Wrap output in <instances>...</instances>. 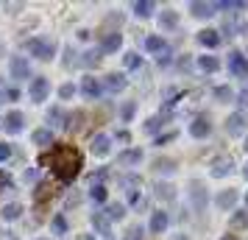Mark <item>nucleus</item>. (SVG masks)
Instances as JSON below:
<instances>
[{
  "label": "nucleus",
  "mask_w": 248,
  "mask_h": 240,
  "mask_svg": "<svg viewBox=\"0 0 248 240\" xmlns=\"http://www.w3.org/2000/svg\"><path fill=\"white\" fill-rule=\"evenodd\" d=\"M45 162L50 165V171L56 173V179H62V182H73L81 173V168H84L81 151L76 145H67V143L53 145V151H50V157Z\"/></svg>",
  "instance_id": "1"
},
{
  "label": "nucleus",
  "mask_w": 248,
  "mask_h": 240,
  "mask_svg": "<svg viewBox=\"0 0 248 240\" xmlns=\"http://www.w3.org/2000/svg\"><path fill=\"white\" fill-rule=\"evenodd\" d=\"M25 50L34 59H39V62H50V59L56 56V42L47 39V36H34V39L25 42Z\"/></svg>",
  "instance_id": "2"
},
{
  "label": "nucleus",
  "mask_w": 248,
  "mask_h": 240,
  "mask_svg": "<svg viewBox=\"0 0 248 240\" xmlns=\"http://www.w3.org/2000/svg\"><path fill=\"white\" fill-rule=\"evenodd\" d=\"M47 95H50V81L45 76L31 79V84H28V98L34 103H42V101H47Z\"/></svg>",
  "instance_id": "3"
},
{
  "label": "nucleus",
  "mask_w": 248,
  "mask_h": 240,
  "mask_svg": "<svg viewBox=\"0 0 248 240\" xmlns=\"http://www.w3.org/2000/svg\"><path fill=\"white\" fill-rule=\"evenodd\" d=\"M246 128H248V117L243 112H234V114L226 117V134L229 137H243Z\"/></svg>",
  "instance_id": "4"
},
{
  "label": "nucleus",
  "mask_w": 248,
  "mask_h": 240,
  "mask_svg": "<svg viewBox=\"0 0 248 240\" xmlns=\"http://www.w3.org/2000/svg\"><path fill=\"white\" fill-rule=\"evenodd\" d=\"M9 73H12L14 81H28L31 79V64L23 56H12L9 59Z\"/></svg>",
  "instance_id": "5"
},
{
  "label": "nucleus",
  "mask_w": 248,
  "mask_h": 240,
  "mask_svg": "<svg viewBox=\"0 0 248 240\" xmlns=\"http://www.w3.org/2000/svg\"><path fill=\"white\" fill-rule=\"evenodd\" d=\"M25 126V114L20 109H12V112H6L3 117V128H6V134H20Z\"/></svg>",
  "instance_id": "6"
},
{
  "label": "nucleus",
  "mask_w": 248,
  "mask_h": 240,
  "mask_svg": "<svg viewBox=\"0 0 248 240\" xmlns=\"http://www.w3.org/2000/svg\"><path fill=\"white\" fill-rule=\"evenodd\" d=\"M229 70L237 79H248V59L240 50H229Z\"/></svg>",
  "instance_id": "7"
},
{
  "label": "nucleus",
  "mask_w": 248,
  "mask_h": 240,
  "mask_svg": "<svg viewBox=\"0 0 248 240\" xmlns=\"http://www.w3.org/2000/svg\"><path fill=\"white\" fill-rule=\"evenodd\" d=\"M190 198H192V207H195L198 212H203L206 204H209V193H206V187H203L201 182H192L190 184Z\"/></svg>",
  "instance_id": "8"
},
{
  "label": "nucleus",
  "mask_w": 248,
  "mask_h": 240,
  "mask_svg": "<svg viewBox=\"0 0 248 240\" xmlns=\"http://www.w3.org/2000/svg\"><path fill=\"white\" fill-rule=\"evenodd\" d=\"M190 134L195 140H203V137H209V134H212V123H209V117H206V114H198V117L190 123Z\"/></svg>",
  "instance_id": "9"
},
{
  "label": "nucleus",
  "mask_w": 248,
  "mask_h": 240,
  "mask_svg": "<svg viewBox=\"0 0 248 240\" xmlns=\"http://www.w3.org/2000/svg\"><path fill=\"white\" fill-rule=\"evenodd\" d=\"M234 171V160L232 157H217V160H212V176L215 179H223V176H229V173Z\"/></svg>",
  "instance_id": "10"
},
{
  "label": "nucleus",
  "mask_w": 248,
  "mask_h": 240,
  "mask_svg": "<svg viewBox=\"0 0 248 240\" xmlns=\"http://www.w3.org/2000/svg\"><path fill=\"white\" fill-rule=\"evenodd\" d=\"M81 92H84V98H87V101H98V98L103 95V87H101V81H98V79L87 76L84 84H81Z\"/></svg>",
  "instance_id": "11"
},
{
  "label": "nucleus",
  "mask_w": 248,
  "mask_h": 240,
  "mask_svg": "<svg viewBox=\"0 0 248 240\" xmlns=\"http://www.w3.org/2000/svg\"><path fill=\"white\" fill-rule=\"evenodd\" d=\"M101 87H106L109 92H123L125 87H128V81H125V76L123 73H109L106 79H103V84Z\"/></svg>",
  "instance_id": "12"
},
{
  "label": "nucleus",
  "mask_w": 248,
  "mask_h": 240,
  "mask_svg": "<svg viewBox=\"0 0 248 240\" xmlns=\"http://www.w3.org/2000/svg\"><path fill=\"white\" fill-rule=\"evenodd\" d=\"M190 14L192 17H198V20H209L215 14V6L212 3H201V0H192L190 3Z\"/></svg>",
  "instance_id": "13"
},
{
  "label": "nucleus",
  "mask_w": 248,
  "mask_h": 240,
  "mask_svg": "<svg viewBox=\"0 0 248 240\" xmlns=\"http://www.w3.org/2000/svg\"><path fill=\"white\" fill-rule=\"evenodd\" d=\"M90 148H92V154H95V157H106V154H109V148H112V140L106 137V134H95V137H92V143H90Z\"/></svg>",
  "instance_id": "14"
},
{
  "label": "nucleus",
  "mask_w": 248,
  "mask_h": 240,
  "mask_svg": "<svg viewBox=\"0 0 248 240\" xmlns=\"http://www.w3.org/2000/svg\"><path fill=\"white\" fill-rule=\"evenodd\" d=\"M117 162H120V165H125V168L140 165V162H142V151H140V148H125V151H120V154H117Z\"/></svg>",
  "instance_id": "15"
},
{
  "label": "nucleus",
  "mask_w": 248,
  "mask_h": 240,
  "mask_svg": "<svg viewBox=\"0 0 248 240\" xmlns=\"http://www.w3.org/2000/svg\"><path fill=\"white\" fill-rule=\"evenodd\" d=\"M176 25H179V12L162 9V14H159V28H162V31H173Z\"/></svg>",
  "instance_id": "16"
},
{
  "label": "nucleus",
  "mask_w": 248,
  "mask_h": 240,
  "mask_svg": "<svg viewBox=\"0 0 248 240\" xmlns=\"http://www.w3.org/2000/svg\"><path fill=\"white\" fill-rule=\"evenodd\" d=\"M168 224H170V218H168L165 209H156V212L151 215V232H154V235H162V232L168 229Z\"/></svg>",
  "instance_id": "17"
},
{
  "label": "nucleus",
  "mask_w": 248,
  "mask_h": 240,
  "mask_svg": "<svg viewBox=\"0 0 248 240\" xmlns=\"http://www.w3.org/2000/svg\"><path fill=\"white\" fill-rule=\"evenodd\" d=\"M120 45H123V36L117 34V31H112V34L103 36V42H101V53H114V50H120Z\"/></svg>",
  "instance_id": "18"
},
{
  "label": "nucleus",
  "mask_w": 248,
  "mask_h": 240,
  "mask_svg": "<svg viewBox=\"0 0 248 240\" xmlns=\"http://www.w3.org/2000/svg\"><path fill=\"white\" fill-rule=\"evenodd\" d=\"M198 42H201L203 48H217V45H220V31L203 28V31H198Z\"/></svg>",
  "instance_id": "19"
},
{
  "label": "nucleus",
  "mask_w": 248,
  "mask_h": 240,
  "mask_svg": "<svg viewBox=\"0 0 248 240\" xmlns=\"http://www.w3.org/2000/svg\"><path fill=\"white\" fill-rule=\"evenodd\" d=\"M90 221H92V226L98 229L103 238H109V235H112V224H109V218L103 215V212H92Z\"/></svg>",
  "instance_id": "20"
},
{
  "label": "nucleus",
  "mask_w": 248,
  "mask_h": 240,
  "mask_svg": "<svg viewBox=\"0 0 248 240\" xmlns=\"http://www.w3.org/2000/svg\"><path fill=\"white\" fill-rule=\"evenodd\" d=\"M154 193H156L159 201H165V204H168V201H173V198H176V187H173V184H168V182H156Z\"/></svg>",
  "instance_id": "21"
},
{
  "label": "nucleus",
  "mask_w": 248,
  "mask_h": 240,
  "mask_svg": "<svg viewBox=\"0 0 248 240\" xmlns=\"http://www.w3.org/2000/svg\"><path fill=\"white\" fill-rule=\"evenodd\" d=\"M215 204L220 207V209H232L237 204V190H220L217 198H215Z\"/></svg>",
  "instance_id": "22"
},
{
  "label": "nucleus",
  "mask_w": 248,
  "mask_h": 240,
  "mask_svg": "<svg viewBox=\"0 0 248 240\" xmlns=\"http://www.w3.org/2000/svg\"><path fill=\"white\" fill-rule=\"evenodd\" d=\"M198 70L201 73H217L220 70V59L217 56H198Z\"/></svg>",
  "instance_id": "23"
},
{
  "label": "nucleus",
  "mask_w": 248,
  "mask_h": 240,
  "mask_svg": "<svg viewBox=\"0 0 248 240\" xmlns=\"http://www.w3.org/2000/svg\"><path fill=\"white\" fill-rule=\"evenodd\" d=\"M84 117H87V114L81 112H73V114H67V117H64V128H67V131H81V126H84Z\"/></svg>",
  "instance_id": "24"
},
{
  "label": "nucleus",
  "mask_w": 248,
  "mask_h": 240,
  "mask_svg": "<svg viewBox=\"0 0 248 240\" xmlns=\"http://www.w3.org/2000/svg\"><path fill=\"white\" fill-rule=\"evenodd\" d=\"M165 120H168V112H165V114L159 112V114H154V117H148V120H145V126H142V128H145L148 134H156L159 128L165 126Z\"/></svg>",
  "instance_id": "25"
},
{
  "label": "nucleus",
  "mask_w": 248,
  "mask_h": 240,
  "mask_svg": "<svg viewBox=\"0 0 248 240\" xmlns=\"http://www.w3.org/2000/svg\"><path fill=\"white\" fill-rule=\"evenodd\" d=\"M34 145H39V148L53 145V131H50V128H36L34 131Z\"/></svg>",
  "instance_id": "26"
},
{
  "label": "nucleus",
  "mask_w": 248,
  "mask_h": 240,
  "mask_svg": "<svg viewBox=\"0 0 248 240\" xmlns=\"http://www.w3.org/2000/svg\"><path fill=\"white\" fill-rule=\"evenodd\" d=\"M0 215H3V221H17V218L23 215V204L20 201H12V204H6L0 209Z\"/></svg>",
  "instance_id": "27"
},
{
  "label": "nucleus",
  "mask_w": 248,
  "mask_h": 240,
  "mask_svg": "<svg viewBox=\"0 0 248 240\" xmlns=\"http://www.w3.org/2000/svg\"><path fill=\"white\" fill-rule=\"evenodd\" d=\"M248 226V209H234V215L229 218V229H246Z\"/></svg>",
  "instance_id": "28"
},
{
  "label": "nucleus",
  "mask_w": 248,
  "mask_h": 240,
  "mask_svg": "<svg viewBox=\"0 0 248 240\" xmlns=\"http://www.w3.org/2000/svg\"><path fill=\"white\" fill-rule=\"evenodd\" d=\"M103 215L109 218V224H112V221H123V215H125V204H109L106 209H103Z\"/></svg>",
  "instance_id": "29"
},
{
  "label": "nucleus",
  "mask_w": 248,
  "mask_h": 240,
  "mask_svg": "<svg viewBox=\"0 0 248 240\" xmlns=\"http://www.w3.org/2000/svg\"><path fill=\"white\" fill-rule=\"evenodd\" d=\"M154 171L156 173H173L176 171V162L168 160V157H156V160H154Z\"/></svg>",
  "instance_id": "30"
},
{
  "label": "nucleus",
  "mask_w": 248,
  "mask_h": 240,
  "mask_svg": "<svg viewBox=\"0 0 248 240\" xmlns=\"http://www.w3.org/2000/svg\"><path fill=\"white\" fill-rule=\"evenodd\" d=\"M64 117H67V114L62 112L59 106H50V109H47V123H50V126H62L64 128Z\"/></svg>",
  "instance_id": "31"
},
{
  "label": "nucleus",
  "mask_w": 248,
  "mask_h": 240,
  "mask_svg": "<svg viewBox=\"0 0 248 240\" xmlns=\"http://www.w3.org/2000/svg\"><path fill=\"white\" fill-rule=\"evenodd\" d=\"M165 39H162V36L159 34H154V36H148L145 39V50H151V53H162V50H165Z\"/></svg>",
  "instance_id": "32"
},
{
  "label": "nucleus",
  "mask_w": 248,
  "mask_h": 240,
  "mask_svg": "<svg viewBox=\"0 0 248 240\" xmlns=\"http://www.w3.org/2000/svg\"><path fill=\"white\" fill-rule=\"evenodd\" d=\"M47 195H50V184H47V182L36 184V190H34V201H36V207H39V209H42V204L47 201Z\"/></svg>",
  "instance_id": "33"
},
{
  "label": "nucleus",
  "mask_w": 248,
  "mask_h": 240,
  "mask_svg": "<svg viewBox=\"0 0 248 240\" xmlns=\"http://www.w3.org/2000/svg\"><path fill=\"white\" fill-rule=\"evenodd\" d=\"M154 9H156V6H154L151 0H137V3H134V14H137V17H151Z\"/></svg>",
  "instance_id": "34"
},
{
  "label": "nucleus",
  "mask_w": 248,
  "mask_h": 240,
  "mask_svg": "<svg viewBox=\"0 0 248 240\" xmlns=\"http://www.w3.org/2000/svg\"><path fill=\"white\" fill-rule=\"evenodd\" d=\"M50 229H53V235H67V218L62 215H53V221H50Z\"/></svg>",
  "instance_id": "35"
},
{
  "label": "nucleus",
  "mask_w": 248,
  "mask_h": 240,
  "mask_svg": "<svg viewBox=\"0 0 248 240\" xmlns=\"http://www.w3.org/2000/svg\"><path fill=\"white\" fill-rule=\"evenodd\" d=\"M123 64L128 70H140V67H142V56H140V53H134V50H128V53L123 56Z\"/></svg>",
  "instance_id": "36"
},
{
  "label": "nucleus",
  "mask_w": 248,
  "mask_h": 240,
  "mask_svg": "<svg viewBox=\"0 0 248 240\" xmlns=\"http://www.w3.org/2000/svg\"><path fill=\"white\" fill-rule=\"evenodd\" d=\"M215 98L220 103H229V101H234V92H232V87L220 84V87H215Z\"/></svg>",
  "instance_id": "37"
},
{
  "label": "nucleus",
  "mask_w": 248,
  "mask_h": 240,
  "mask_svg": "<svg viewBox=\"0 0 248 240\" xmlns=\"http://www.w3.org/2000/svg\"><path fill=\"white\" fill-rule=\"evenodd\" d=\"M81 56L84 59H78V62L84 67H95V64L101 62V50H87V53H81Z\"/></svg>",
  "instance_id": "38"
},
{
  "label": "nucleus",
  "mask_w": 248,
  "mask_h": 240,
  "mask_svg": "<svg viewBox=\"0 0 248 240\" xmlns=\"http://www.w3.org/2000/svg\"><path fill=\"white\" fill-rule=\"evenodd\" d=\"M106 187H103V184H92L90 187V198L92 201H98V204H103V201H106Z\"/></svg>",
  "instance_id": "39"
},
{
  "label": "nucleus",
  "mask_w": 248,
  "mask_h": 240,
  "mask_svg": "<svg viewBox=\"0 0 248 240\" xmlns=\"http://www.w3.org/2000/svg\"><path fill=\"white\" fill-rule=\"evenodd\" d=\"M134 112H137V103L134 101H125L123 106H120V117H123V123H131Z\"/></svg>",
  "instance_id": "40"
},
{
  "label": "nucleus",
  "mask_w": 248,
  "mask_h": 240,
  "mask_svg": "<svg viewBox=\"0 0 248 240\" xmlns=\"http://www.w3.org/2000/svg\"><path fill=\"white\" fill-rule=\"evenodd\" d=\"M120 184H123V187H128V193H131V190H137V187H140V176L128 173V176H123V179H120Z\"/></svg>",
  "instance_id": "41"
},
{
  "label": "nucleus",
  "mask_w": 248,
  "mask_h": 240,
  "mask_svg": "<svg viewBox=\"0 0 248 240\" xmlns=\"http://www.w3.org/2000/svg\"><path fill=\"white\" fill-rule=\"evenodd\" d=\"M6 190H14V179L6 171H0V193H6Z\"/></svg>",
  "instance_id": "42"
},
{
  "label": "nucleus",
  "mask_w": 248,
  "mask_h": 240,
  "mask_svg": "<svg viewBox=\"0 0 248 240\" xmlns=\"http://www.w3.org/2000/svg\"><path fill=\"white\" fill-rule=\"evenodd\" d=\"M73 95H76V87H73V84H62V87H59V98H62V101H70Z\"/></svg>",
  "instance_id": "43"
},
{
  "label": "nucleus",
  "mask_w": 248,
  "mask_h": 240,
  "mask_svg": "<svg viewBox=\"0 0 248 240\" xmlns=\"http://www.w3.org/2000/svg\"><path fill=\"white\" fill-rule=\"evenodd\" d=\"M142 232H145V229L140 226V224H134V226L125 232V240H140V238H142Z\"/></svg>",
  "instance_id": "44"
},
{
  "label": "nucleus",
  "mask_w": 248,
  "mask_h": 240,
  "mask_svg": "<svg viewBox=\"0 0 248 240\" xmlns=\"http://www.w3.org/2000/svg\"><path fill=\"white\" fill-rule=\"evenodd\" d=\"M170 62H173V56H170V50H168V48H165V50H162V53H159L156 64H159V67H168Z\"/></svg>",
  "instance_id": "45"
},
{
  "label": "nucleus",
  "mask_w": 248,
  "mask_h": 240,
  "mask_svg": "<svg viewBox=\"0 0 248 240\" xmlns=\"http://www.w3.org/2000/svg\"><path fill=\"white\" fill-rule=\"evenodd\" d=\"M176 137H179V131H168V134H159V137H156V145H165V143H173Z\"/></svg>",
  "instance_id": "46"
},
{
  "label": "nucleus",
  "mask_w": 248,
  "mask_h": 240,
  "mask_svg": "<svg viewBox=\"0 0 248 240\" xmlns=\"http://www.w3.org/2000/svg\"><path fill=\"white\" fill-rule=\"evenodd\" d=\"M234 98H237V106H240V109H248V90H240Z\"/></svg>",
  "instance_id": "47"
},
{
  "label": "nucleus",
  "mask_w": 248,
  "mask_h": 240,
  "mask_svg": "<svg viewBox=\"0 0 248 240\" xmlns=\"http://www.w3.org/2000/svg\"><path fill=\"white\" fill-rule=\"evenodd\" d=\"M9 157H12V145L9 143H0V162H6Z\"/></svg>",
  "instance_id": "48"
},
{
  "label": "nucleus",
  "mask_w": 248,
  "mask_h": 240,
  "mask_svg": "<svg viewBox=\"0 0 248 240\" xmlns=\"http://www.w3.org/2000/svg\"><path fill=\"white\" fill-rule=\"evenodd\" d=\"M223 31H229V36H234V31H237V23H234V20H226V23H223Z\"/></svg>",
  "instance_id": "49"
},
{
  "label": "nucleus",
  "mask_w": 248,
  "mask_h": 240,
  "mask_svg": "<svg viewBox=\"0 0 248 240\" xmlns=\"http://www.w3.org/2000/svg\"><path fill=\"white\" fill-rule=\"evenodd\" d=\"M23 179H25V182H34V179H36V168H25Z\"/></svg>",
  "instance_id": "50"
},
{
  "label": "nucleus",
  "mask_w": 248,
  "mask_h": 240,
  "mask_svg": "<svg viewBox=\"0 0 248 240\" xmlns=\"http://www.w3.org/2000/svg\"><path fill=\"white\" fill-rule=\"evenodd\" d=\"M117 140H120V143H128V140H131V134H128L125 128H120V131H117Z\"/></svg>",
  "instance_id": "51"
},
{
  "label": "nucleus",
  "mask_w": 248,
  "mask_h": 240,
  "mask_svg": "<svg viewBox=\"0 0 248 240\" xmlns=\"http://www.w3.org/2000/svg\"><path fill=\"white\" fill-rule=\"evenodd\" d=\"M179 67H181V70H190V56L179 59Z\"/></svg>",
  "instance_id": "52"
},
{
  "label": "nucleus",
  "mask_w": 248,
  "mask_h": 240,
  "mask_svg": "<svg viewBox=\"0 0 248 240\" xmlns=\"http://www.w3.org/2000/svg\"><path fill=\"white\" fill-rule=\"evenodd\" d=\"M220 240H240V238H237V235H223Z\"/></svg>",
  "instance_id": "53"
},
{
  "label": "nucleus",
  "mask_w": 248,
  "mask_h": 240,
  "mask_svg": "<svg viewBox=\"0 0 248 240\" xmlns=\"http://www.w3.org/2000/svg\"><path fill=\"white\" fill-rule=\"evenodd\" d=\"M173 240H187V235H176V238H173Z\"/></svg>",
  "instance_id": "54"
},
{
  "label": "nucleus",
  "mask_w": 248,
  "mask_h": 240,
  "mask_svg": "<svg viewBox=\"0 0 248 240\" xmlns=\"http://www.w3.org/2000/svg\"><path fill=\"white\" fill-rule=\"evenodd\" d=\"M243 176H246V179H248V165H246V168H243Z\"/></svg>",
  "instance_id": "55"
},
{
  "label": "nucleus",
  "mask_w": 248,
  "mask_h": 240,
  "mask_svg": "<svg viewBox=\"0 0 248 240\" xmlns=\"http://www.w3.org/2000/svg\"><path fill=\"white\" fill-rule=\"evenodd\" d=\"M78 240H92V238H84V235H81V238H78Z\"/></svg>",
  "instance_id": "56"
},
{
  "label": "nucleus",
  "mask_w": 248,
  "mask_h": 240,
  "mask_svg": "<svg viewBox=\"0 0 248 240\" xmlns=\"http://www.w3.org/2000/svg\"><path fill=\"white\" fill-rule=\"evenodd\" d=\"M243 148H246V151H248V140H246V145H243Z\"/></svg>",
  "instance_id": "57"
},
{
  "label": "nucleus",
  "mask_w": 248,
  "mask_h": 240,
  "mask_svg": "<svg viewBox=\"0 0 248 240\" xmlns=\"http://www.w3.org/2000/svg\"><path fill=\"white\" fill-rule=\"evenodd\" d=\"M0 101H3V90H0Z\"/></svg>",
  "instance_id": "58"
},
{
  "label": "nucleus",
  "mask_w": 248,
  "mask_h": 240,
  "mask_svg": "<svg viewBox=\"0 0 248 240\" xmlns=\"http://www.w3.org/2000/svg\"><path fill=\"white\" fill-rule=\"evenodd\" d=\"M0 56H3V45H0Z\"/></svg>",
  "instance_id": "59"
},
{
  "label": "nucleus",
  "mask_w": 248,
  "mask_h": 240,
  "mask_svg": "<svg viewBox=\"0 0 248 240\" xmlns=\"http://www.w3.org/2000/svg\"><path fill=\"white\" fill-rule=\"evenodd\" d=\"M246 204H248V193H246Z\"/></svg>",
  "instance_id": "60"
},
{
  "label": "nucleus",
  "mask_w": 248,
  "mask_h": 240,
  "mask_svg": "<svg viewBox=\"0 0 248 240\" xmlns=\"http://www.w3.org/2000/svg\"><path fill=\"white\" fill-rule=\"evenodd\" d=\"M39 240H50V238H39Z\"/></svg>",
  "instance_id": "61"
}]
</instances>
